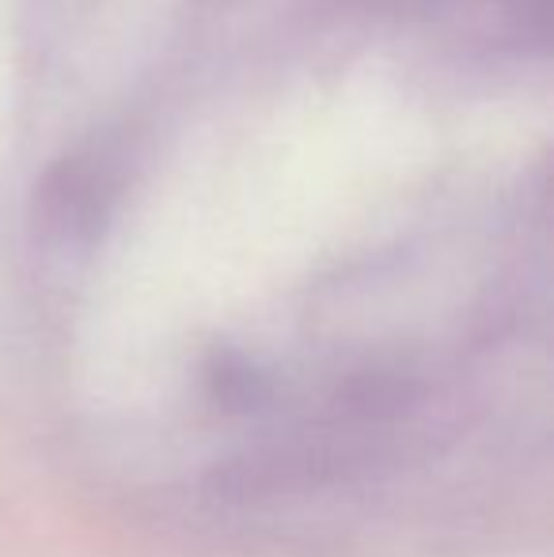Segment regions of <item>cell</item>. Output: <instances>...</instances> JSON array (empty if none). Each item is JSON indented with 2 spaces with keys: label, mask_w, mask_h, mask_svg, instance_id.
Here are the masks:
<instances>
[]
</instances>
